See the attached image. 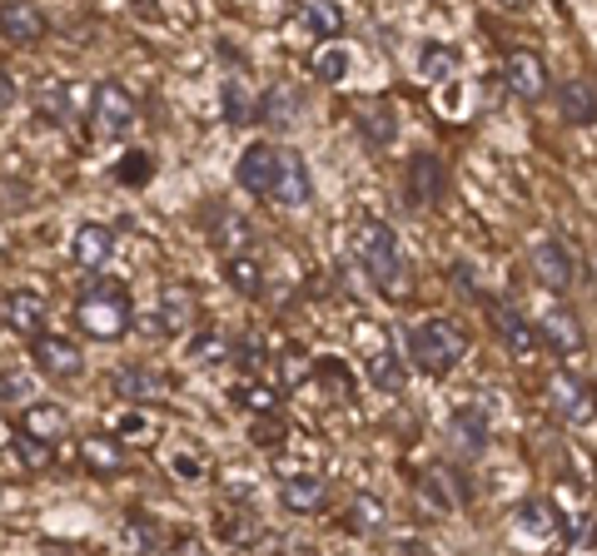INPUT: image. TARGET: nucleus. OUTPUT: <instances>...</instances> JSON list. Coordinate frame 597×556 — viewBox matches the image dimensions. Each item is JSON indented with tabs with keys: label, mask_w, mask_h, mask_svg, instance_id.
I'll list each match as a JSON object with an SVG mask.
<instances>
[{
	"label": "nucleus",
	"mask_w": 597,
	"mask_h": 556,
	"mask_svg": "<svg viewBox=\"0 0 597 556\" xmlns=\"http://www.w3.org/2000/svg\"><path fill=\"white\" fill-rule=\"evenodd\" d=\"M463 354H468V338L458 323L428 318V323H418V328H409V358L424 368V373H434V378L454 373V368L463 363Z\"/></svg>",
	"instance_id": "obj_1"
},
{
	"label": "nucleus",
	"mask_w": 597,
	"mask_h": 556,
	"mask_svg": "<svg viewBox=\"0 0 597 556\" xmlns=\"http://www.w3.org/2000/svg\"><path fill=\"white\" fill-rule=\"evenodd\" d=\"M354 254L358 264H364V274L379 283V289L399 293L403 278H409V264H403L399 254V239H393L389 224H379V219H369V224H358V239H354Z\"/></svg>",
	"instance_id": "obj_2"
},
{
	"label": "nucleus",
	"mask_w": 597,
	"mask_h": 556,
	"mask_svg": "<svg viewBox=\"0 0 597 556\" xmlns=\"http://www.w3.org/2000/svg\"><path fill=\"white\" fill-rule=\"evenodd\" d=\"M80 328L90 333V338L100 343H115L130 333V299H125V289L119 283H90L85 293H80V309H76Z\"/></svg>",
	"instance_id": "obj_3"
},
{
	"label": "nucleus",
	"mask_w": 597,
	"mask_h": 556,
	"mask_svg": "<svg viewBox=\"0 0 597 556\" xmlns=\"http://www.w3.org/2000/svg\"><path fill=\"white\" fill-rule=\"evenodd\" d=\"M279 164H284V150H274L269 139H254L250 150L239 154V164H234L239 189L260 194V199H274V189H279Z\"/></svg>",
	"instance_id": "obj_4"
},
{
	"label": "nucleus",
	"mask_w": 597,
	"mask_h": 556,
	"mask_svg": "<svg viewBox=\"0 0 597 556\" xmlns=\"http://www.w3.org/2000/svg\"><path fill=\"white\" fill-rule=\"evenodd\" d=\"M135 119H140V105H135V95L125 85H115V80H100L95 85V129L110 139L130 135Z\"/></svg>",
	"instance_id": "obj_5"
},
{
	"label": "nucleus",
	"mask_w": 597,
	"mask_h": 556,
	"mask_svg": "<svg viewBox=\"0 0 597 556\" xmlns=\"http://www.w3.org/2000/svg\"><path fill=\"white\" fill-rule=\"evenodd\" d=\"M528 264H532V278H538L548 293H567L577 283V264L558 239H538V244L528 248Z\"/></svg>",
	"instance_id": "obj_6"
},
{
	"label": "nucleus",
	"mask_w": 597,
	"mask_h": 556,
	"mask_svg": "<svg viewBox=\"0 0 597 556\" xmlns=\"http://www.w3.org/2000/svg\"><path fill=\"white\" fill-rule=\"evenodd\" d=\"M548 407H553L563 422H587L597 413V387H587L577 373H553L548 378Z\"/></svg>",
	"instance_id": "obj_7"
},
{
	"label": "nucleus",
	"mask_w": 597,
	"mask_h": 556,
	"mask_svg": "<svg viewBox=\"0 0 597 556\" xmlns=\"http://www.w3.org/2000/svg\"><path fill=\"white\" fill-rule=\"evenodd\" d=\"M35 368H41L45 378H55V383H76L80 373H85V358H80V348L70 338H60V333H41L31 348Z\"/></svg>",
	"instance_id": "obj_8"
},
{
	"label": "nucleus",
	"mask_w": 597,
	"mask_h": 556,
	"mask_svg": "<svg viewBox=\"0 0 597 556\" xmlns=\"http://www.w3.org/2000/svg\"><path fill=\"white\" fill-rule=\"evenodd\" d=\"M503 80L518 100H543L548 95V65L538 60V50H508L503 55Z\"/></svg>",
	"instance_id": "obj_9"
},
{
	"label": "nucleus",
	"mask_w": 597,
	"mask_h": 556,
	"mask_svg": "<svg viewBox=\"0 0 597 556\" xmlns=\"http://www.w3.org/2000/svg\"><path fill=\"white\" fill-rule=\"evenodd\" d=\"M493 328H498V338H503V348H508L513 358H532L538 354V343H543V328L532 318H523L518 309H493Z\"/></svg>",
	"instance_id": "obj_10"
},
{
	"label": "nucleus",
	"mask_w": 597,
	"mask_h": 556,
	"mask_svg": "<svg viewBox=\"0 0 597 556\" xmlns=\"http://www.w3.org/2000/svg\"><path fill=\"white\" fill-rule=\"evenodd\" d=\"M0 35L11 45H35L45 35V15L35 0H0Z\"/></svg>",
	"instance_id": "obj_11"
},
{
	"label": "nucleus",
	"mask_w": 597,
	"mask_h": 556,
	"mask_svg": "<svg viewBox=\"0 0 597 556\" xmlns=\"http://www.w3.org/2000/svg\"><path fill=\"white\" fill-rule=\"evenodd\" d=\"M309 199H314V174H309L305 154H299V150H284V164H279V189H274V204L305 209Z\"/></svg>",
	"instance_id": "obj_12"
},
{
	"label": "nucleus",
	"mask_w": 597,
	"mask_h": 556,
	"mask_svg": "<svg viewBox=\"0 0 597 556\" xmlns=\"http://www.w3.org/2000/svg\"><path fill=\"white\" fill-rule=\"evenodd\" d=\"M260 119L269 129H289V125H299V109H305V95H299V85H289V80H274L269 90L260 95Z\"/></svg>",
	"instance_id": "obj_13"
},
{
	"label": "nucleus",
	"mask_w": 597,
	"mask_h": 556,
	"mask_svg": "<svg viewBox=\"0 0 597 556\" xmlns=\"http://www.w3.org/2000/svg\"><path fill=\"white\" fill-rule=\"evenodd\" d=\"M5 328L15 333V338H41L45 328V299L31 289H15L5 293Z\"/></svg>",
	"instance_id": "obj_14"
},
{
	"label": "nucleus",
	"mask_w": 597,
	"mask_h": 556,
	"mask_svg": "<svg viewBox=\"0 0 597 556\" xmlns=\"http://www.w3.org/2000/svg\"><path fill=\"white\" fill-rule=\"evenodd\" d=\"M538 328H543V343L553 348V354H563V358L583 354L587 333H583V323H577V313H567V309H548L543 318H538Z\"/></svg>",
	"instance_id": "obj_15"
},
{
	"label": "nucleus",
	"mask_w": 597,
	"mask_h": 556,
	"mask_svg": "<svg viewBox=\"0 0 597 556\" xmlns=\"http://www.w3.org/2000/svg\"><path fill=\"white\" fill-rule=\"evenodd\" d=\"M294 31L338 45V35H344V5H338V0H309L305 11H299V25H294Z\"/></svg>",
	"instance_id": "obj_16"
},
{
	"label": "nucleus",
	"mask_w": 597,
	"mask_h": 556,
	"mask_svg": "<svg viewBox=\"0 0 597 556\" xmlns=\"http://www.w3.org/2000/svg\"><path fill=\"white\" fill-rule=\"evenodd\" d=\"M448 438L463 457H478V452L489 448V417L478 413V407H458L454 422H448Z\"/></svg>",
	"instance_id": "obj_17"
},
{
	"label": "nucleus",
	"mask_w": 597,
	"mask_h": 556,
	"mask_svg": "<svg viewBox=\"0 0 597 556\" xmlns=\"http://www.w3.org/2000/svg\"><path fill=\"white\" fill-rule=\"evenodd\" d=\"M21 432H31V438H41V442H60L70 432V417L60 403H31L21 413Z\"/></svg>",
	"instance_id": "obj_18"
},
{
	"label": "nucleus",
	"mask_w": 597,
	"mask_h": 556,
	"mask_svg": "<svg viewBox=\"0 0 597 556\" xmlns=\"http://www.w3.org/2000/svg\"><path fill=\"white\" fill-rule=\"evenodd\" d=\"M444 189H448L444 164H438L434 154H418V160L409 164V194H413V204H438V199H444Z\"/></svg>",
	"instance_id": "obj_19"
},
{
	"label": "nucleus",
	"mask_w": 597,
	"mask_h": 556,
	"mask_svg": "<svg viewBox=\"0 0 597 556\" xmlns=\"http://www.w3.org/2000/svg\"><path fill=\"white\" fill-rule=\"evenodd\" d=\"M424 497H428L434 507H444V512H458V507H468V487H463V477H458L454 467H428Z\"/></svg>",
	"instance_id": "obj_20"
},
{
	"label": "nucleus",
	"mask_w": 597,
	"mask_h": 556,
	"mask_svg": "<svg viewBox=\"0 0 597 556\" xmlns=\"http://www.w3.org/2000/svg\"><path fill=\"white\" fill-rule=\"evenodd\" d=\"M558 109H563V119L567 125H593L597 119V95H593V85L587 80H563L558 85Z\"/></svg>",
	"instance_id": "obj_21"
},
{
	"label": "nucleus",
	"mask_w": 597,
	"mask_h": 556,
	"mask_svg": "<svg viewBox=\"0 0 597 556\" xmlns=\"http://www.w3.org/2000/svg\"><path fill=\"white\" fill-rule=\"evenodd\" d=\"M154 328L160 333H180V328H190V318H195V293L190 289H180V283H170V289L160 293V309H154Z\"/></svg>",
	"instance_id": "obj_22"
},
{
	"label": "nucleus",
	"mask_w": 597,
	"mask_h": 556,
	"mask_svg": "<svg viewBox=\"0 0 597 556\" xmlns=\"http://www.w3.org/2000/svg\"><path fill=\"white\" fill-rule=\"evenodd\" d=\"M115 393L125 397V403H160L164 397V383H160V373H150V368H119L115 373Z\"/></svg>",
	"instance_id": "obj_23"
},
{
	"label": "nucleus",
	"mask_w": 597,
	"mask_h": 556,
	"mask_svg": "<svg viewBox=\"0 0 597 556\" xmlns=\"http://www.w3.org/2000/svg\"><path fill=\"white\" fill-rule=\"evenodd\" d=\"M70 254H76V264L100 268L110 254H115V234H110L105 224H80V229H76V244H70Z\"/></svg>",
	"instance_id": "obj_24"
},
{
	"label": "nucleus",
	"mask_w": 597,
	"mask_h": 556,
	"mask_svg": "<svg viewBox=\"0 0 597 556\" xmlns=\"http://www.w3.org/2000/svg\"><path fill=\"white\" fill-rule=\"evenodd\" d=\"M279 502L289 512H319L329 502V487H324V477H284Z\"/></svg>",
	"instance_id": "obj_25"
},
{
	"label": "nucleus",
	"mask_w": 597,
	"mask_h": 556,
	"mask_svg": "<svg viewBox=\"0 0 597 556\" xmlns=\"http://www.w3.org/2000/svg\"><path fill=\"white\" fill-rule=\"evenodd\" d=\"M458 76V50L444 40H428L418 45V80H428V85H444V80Z\"/></svg>",
	"instance_id": "obj_26"
},
{
	"label": "nucleus",
	"mask_w": 597,
	"mask_h": 556,
	"mask_svg": "<svg viewBox=\"0 0 597 556\" xmlns=\"http://www.w3.org/2000/svg\"><path fill=\"white\" fill-rule=\"evenodd\" d=\"M80 462H85L95 477H115V472L125 467V452H119L115 438H85L80 442Z\"/></svg>",
	"instance_id": "obj_27"
},
{
	"label": "nucleus",
	"mask_w": 597,
	"mask_h": 556,
	"mask_svg": "<svg viewBox=\"0 0 597 556\" xmlns=\"http://www.w3.org/2000/svg\"><path fill=\"white\" fill-rule=\"evenodd\" d=\"M369 378H374V387H379V393H403V383H409L399 354H393V348H383V343L374 348V358H369Z\"/></svg>",
	"instance_id": "obj_28"
},
{
	"label": "nucleus",
	"mask_w": 597,
	"mask_h": 556,
	"mask_svg": "<svg viewBox=\"0 0 597 556\" xmlns=\"http://www.w3.org/2000/svg\"><path fill=\"white\" fill-rule=\"evenodd\" d=\"M11 457H21V467L31 472H45L55 462V442H41L31 432H11Z\"/></svg>",
	"instance_id": "obj_29"
},
{
	"label": "nucleus",
	"mask_w": 597,
	"mask_h": 556,
	"mask_svg": "<svg viewBox=\"0 0 597 556\" xmlns=\"http://www.w3.org/2000/svg\"><path fill=\"white\" fill-rule=\"evenodd\" d=\"M344 526L348 532H358V536H374L383 526V502L379 497H354L348 512H344Z\"/></svg>",
	"instance_id": "obj_30"
},
{
	"label": "nucleus",
	"mask_w": 597,
	"mask_h": 556,
	"mask_svg": "<svg viewBox=\"0 0 597 556\" xmlns=\"http://www.w3.org/2000/svg\"><path fill=\"white\" fill-rule=\"evenodd\" d=\"M215 248H225V258H244V248H250V224L239 215H219Z\"/></svg>",
	"instance_id": "obj_31"
},
{
	"label": "nucleus",
	"mask_w": 597,
	"mask_h": 556,
	"mask_svg": "<svg viewBox=\"0 0 597 556\" xmlns=\"http://www.w3.org/2000/svg\"><path fill=\"white\" fill-rule=\"evenodd\" d=\"M518 532H528V536H553L558 532V512H553V502H523L518 507Z\"/></svg>",
	"instance_id": "obj_32"
},
{
	"label": "nucleus",
	"mask_w": 597,
	"mask_h": 556,
	"mask_svg": "<svg viewBox=\"0 0 597 556\" xmlns=\"http://www.w3.org/2000/svg\"><path fill=\"white\" fill-rule=\"evenodd\" d=\"M358 129H364V139H369V144H393V135H399V119H393L389 105H369V109H364V119H358Z\"/></svg>",
	"instance_id": "obj_33"
},
{
	"label": "nucleus",
	"mask_w": 597,
	"mask_h": 556,
	"mask_svg": "<svg viewBox=\"0 0 597 556\" xmlns=\"http://www.w3.org/2000/svg\"><path fill=\"white\" fill-rule=\"evenodd\" d=\"M229 283H234L244 299H260L264 293V268H260V258H229Z\"/></svg>",
	"instance_id": "obj_34"
},
{
	"label": "nucleus",
	"mask_w": 597,
	"mask_h": 556,
	"mask_svg": "<svg viewBox=\"0 0 597 556\" xmlns=\"http://www.w3.org/2000/svg\"><path fill=\"white\" fill-rule=\"evenodd\" d=\"M35 109H41L45 125H60V119L70 115V95H66V85H60V80H45V85L35 90Z\"/></svg>",
	"instance_id": "obj_35"
},
{
	"label": "nucleus",
	"mask_w": 597,
	"mask_h": 556,
	"mask_svg": "<svg viewBox=\"0 0 597 556\" xmlns=\"http://www.w3.org/2000/svg\"><path fill=\"white\" fill-rule=\"evenodd\" d=\"M125 536H130L135 546H145V552H160V542H164V532L154 526L150 512H130V517H125Z\"/></svg>",
	"instance_id": "obj_36"
},
{
	"label": "nucleus",
	"mask_w": 597,
	"mask_h": 556,
	"mask_svg": "<svg viewBox=\"0 0 597 556\" xmlns=\"http://www.w3.org/2000/svg\"><path fill=\"white\" fill-rule=\"evenodd\" d=\"M314 76L329 80V85H338V80L348 76V50L344 45H324V50L314 55Z\"/></svg>",
	"instance_id": "obj_37"
},
{
	"label": "nucleus",
	"mask_w": 597,
	"mask_h": 556,
	"mask_svg": "<svg viewBox=\"0 0 597 556\" xmlns=\"http://www.w3.org/2000/svg\"><path fill=\"white\" fill-rule=\"evenodd\" d=\"M150 174H154V160H150L145 150H130L125 160L115 164V179H119V184H130V189H135V184H150Z\"/></svg>",
	"instance_id": "obj_38"
},
{
	"label": "nucleus",
	"mask_w": 597,
	"mask_h": 556,
	"mask_svg": "<svg viewBox=\"0 0 597 556\" xmlns=\"http://www.w3.org/2000/svg\"><path fill=\"white\" fill-rule=\"evenodd\" d=\"M229 354V338L225 333H199V338H190V363H219V358Z\"/></svg>",
	"instance_id": "obj_39"
},
{
	"label": "nucleus",
	"mask_w": 597,
	"mask_h": 556,
	"mask_svg": "<svg viewBox=\"0 0 597 556\" xmlns=\"http://www.w3.org/2000/svg\"><path fill=\"white\" fill-rule=\"evenodd\" d=\"M0 387H5V403H21V397H31V378L15 373V368H5V378H0Z\"/></svg>",
	"instance_id": "obj_40"
},
{
	"label": "nucleus",
	"mask_w": 597,
	"mask_h": 556,
	"mask_svg": "<svg viewBox=\"0 0 597 556\" xmlns=\"http://www.w3.org/2000/svg\"><path fill=\"white\" fill-rule=\"evenodd\" d=\"M239 403L260 407V413H274V393H269V387H239Z\"/></svg>",
	"instance_id": "obj_41"
},
{
	"label": "nucleus",
	"mask_w": 597,
	"mask_h": 556,
	"mask_svg": "<svg viewBox=\"0 0 597 556\" xmlns=\"http://www.w3.org/2000/svg\"><path fill=\"white\" fill-rule=\"evenodd\" d=\"M225 115H229V125H244V95H239L234 80L225 85Z\"/></svg>",
	"instance_id": "obj_42"
},
{
	"label": "nucleus",
	"mask_w": 597,
	"mask_h": 556,
	"mask_svg": "<svg viewBox=\"0 0 597 556\" xmlns=\"http://www.w3.org/2000/svg\"><path fill=\"white\" fill-rule=\"evenodd\" d=\"M254 442H264V448H269V442H279V422H274L269 413H264V422L254 417Z\"/></svg>",
	"instance_id": "obj_43"
},
{
	"label": "nucleus",
	"mask_w": 597,
	"mask_h": 556,
	"mask_svg": "<svg viewBox=\"0 0 597 556\" xmlns=\"http://www.w3.org/2000/svg\"><path fill=\"white\" fill-rule=\"evenodd\" d=\"M115 432H125V438H130V432H140V438H145V432H150V422H145L140 413H125V417L115 422Z\"/></svg>",
	"instance_id": "obj_44"
},
{
	"label": "nucleus",
	"mask_w": 597,
	"mask_h": 556,
	"mask_svg": "<svg viewBox=\"0 0 597 556\" xmlns=\"http://www.w3.org/2000/svg\"><path fill=\"white\" fill-rule=\"evenodd\" d=\"M170 467H174V472H180V477H185V482H199V462H195V457H190V452H180V457H174V462H170Z\"/></svg>",
	"instance_id": "obj_45"
},
{
	"label": "nucleus",
	"mask_w": 597,
	"mask_h": 556,
	"mask_svg": "<svg viewBox=\"0 0 597 556\" xmlns=\"http://www.w3.org/2000/svg\"><path fill=\"white\" fill-rule=\"evenodd\" d=\"M170 556H205V542H199V536H180V542L170 546Z\"/></svg>",
	"instance_id": "obj_46"
},
{
	"label": "nucleus",
	"mask_w": 597,
	"mask_h": 556,
	"mask_svg": "<svg viewBox=\"0 0 597 556\" xmlns=\"http://www.w3.org/2000/svg\"><path fill=\"white\" fill-rule=\"evenodd\" d=\"M239 358H244V368H260L264 363V343H244V348H239Z\"/></svg>",
	"instance_id": "obj_47"
},
{
	"label": "nucleus",
	"mask_w": 597,
	"mask_h": 556,
	"mask_svg": "<svg viewBox=\"0 0 597 556\" xmlns=\"http://www.w3.org/2000/svg\"><path fill=\"white\" fill-rule=\"evenodd\" d=\"M454 283H463V293H473L478 299V283H473V268L468 264H454Z\"/></svg>",
	"instance_id": "obj_48"
},
{
	"label": "nucleus",
	"mask_w": 597,
	"mask_h": 556,
	"mask_svg": "<svg viewBox=\"0 0 597 556\" xmlns=\"http://www.w3.org/2000/svg\"><path fill=\"white\" fill-rule=\"evenodd\" d=\"M0 105L15 109V76H0Z\"/></svg>",
	"instance_id": "obj_49"
},
{
	"label": "nucleus",
	"mask_w": 597,
	"mask_h": 556,
	"mask_svg": "<svg viewBox=\"0 0 597 556\" xmlns=\"http://www.w3.org/2000/svg\"><path fill=\"white\" fill-rule=\"evenodd\" d=\"M498 5H508V11H523V5H528V0H498Z\"/></svg>",
	"instance_id": "obj_50"
}]
</instances>
